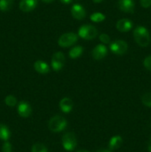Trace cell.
<instances>
[{
	"mask_svg": "<svg viewBox=\"0 0 151 152\" xmlns=\"http://www.w3.org/2000/svg\"><path fill=\"white\" fill-rule=\"evenodd\" d=\"M135 40L141 47H147L150 43V36L145 27L138 26L133 31Z\"/></svg>",
	"mask_w": 151,
	"mask_h": 152,
	"instance_id": "1",
	"label": "cell"
},
{
	"mask_svg": "<svg viewBox=\"0 0 151 152\" xmlns=\"http://www.w3.org/2000/svg\"><path fill=\"white\" fill-rule=\"evenodd\" d=\"M68 126V122L62 116L56 115L52 117L48 123V127L51 132H60L65 130Z\"/></svg>",
	"mask_w": 151,
	"mask_h": 152,
	"instance_id": "2",
	"label": "cell"
},
{
	"mask_svg": "<svg viewBox=\"0 0 151 152\" xmlns=\"http://www.w3.org/2000/svg\"><path fill=\"white\" fill-rule=\"evenodd\" d=\"M78 36L84 39L90 40L96 38L98 34L96 28L93 25H82L78 29Z\"/></svg>",
	"mask_w": 151,
	"mask_h": 152,
	"instance_id": "3",
	"label": "cell"
},
{
	"mask_svg": "<svg viewBox=\"0 0 151 152\" xmlns=\"http://www.w3.org/2000/svg\"><path fill=\"white\" fill-rule=\"evenodd\" d=\"M62 142L63 148L68 151H73L77 145L76 138L75 134L72 132H68L65 134L62 137Z\"/></svg>",
	"mask_w": 151,
	"mask_h": 152,
	"instance_id": "4",
	"label": "cell"
},
{
	"mask_svg": "<svg viewBox=\"0 0 151 152\" xmlns=\"http://www.w3.org/2000/svg\"><path fill=\"white\" fill-rule=\"evenodd\" d=\"M78 40V37L73 32L64 34L59 37L58 44L62 48H68L75 44Z\"/></svg>",
	"mask_w": 151,
	"mask_h": 152,
	"instance_id": "5",
	"label": "cell"
},
{
	"mask_svg": "<svg viewBox=\"0 0 151 152\" xmlns=\"http://www.w3.org/2000/svg\"><path fill=\"white\" fill-rule=\"evenodd\" d=\"M128 45L127 42L123 40H115L110 45V49L113 53L117 55H122L127 52Z\"/></svg>",
	"mask_w": 151,
	"mask_h": 152,
	"instance_id": "6",
	"label": "cell"
},
{
	"mask_svg": "<svg viewBox=\"0 0 151 152\" xmlns=\"http://www.w3.org/2000/svg\"><path fill=\"white\" fill-rule=\"evenodd\" d=\"M65 55L62 52H56L51 59V66L55 71H59L65 65Z\"/></svg>",
	"mask_w": 151,
	"mask_h": 152,
	"instance_id": "7",
	"label": "cell"
},
{
	"mask_svg": "<svg viewBox=\"0 0 151 152\" xmlns=\"http://www.w3.org/2000/svg\"><path fill=\"white\" fill-rule=\"evenodd\" d=\"M107 54V49L103 44L97 45L92 50V56L96 60H100L105 58Z\"/></svg>",
	"mask_w": 151,
	"mask_h": 152,
	"instance_id": "8",
	"label": "cell"
},
{
	"mask_svg": "<svg viewBox=\"0 0 151 152\" xmlns=\"http://www.w3.org/2000/svg\"><path fill=\"white\" fill-rule=\"evenodd\" d=\"M71 14L74 19L81 20V19H84L86 16V12L81 4H75L71 7Z\"/></svg>",
	"mask_w": 151,
	"mask_h": 152,
	"instance_id": "9",
	"label": "cell"
},
{
	"mask_svg": "<svg viewBox=\"0 0 151 152\" xmlns=\"http://www.w3.org/2000/svg\"><path fill=\"white\" fill-rule=\"evenodd\" d=\"M37 4V0H21L19 8L23 12H30L36 8Z\"/></svg>",
	"mask_w": 151,
	"mask_h": 152,
	"instance_id": "10",
	"label": "cell"
},
{
	"mask_svg": "<svg viewBox=\"0 0 151 152\" xmlns=\"http://www.w3.org/2000/svg\"><path fill=\"white\" fill-rule=\"evenodd\" d=\"M118 7L120 10L125 13H133L135 4L133 0H119Z\"/></svg>",
	"mask_w": 151,
	"mask_h": 152,
	"instance_id": "11",
	"label": "cell"
},
{
	"mask_svg": "<svg viewBox=\"0 0 151 152\" xmlns=\"http://www.w3.org/2000/svg\"><path fill=\"white\" fill-rule=\"evenodd\" d=\"M17 109L19 115L22 117H24V118H27V117H29L31 114V112H32L30 105L28 102H24V101L19 102Z\"/></svg>",
	"mask_w": 151,
	"mask_h": 152,
	"instance_id": "12",
	"label": "cell"
},
{
	"mask_svg": "<svg viewBox=\"0 0 151 152\" xmlns=\"http://www.w3.org/2000/svg\"><path fill=\"white\" fill-rule=\"evenodd\" d=\"M116 29L120 32H127L133 28V22L127 19H122L116 22Z\"/></svg>",
	"mask_w": 151,
	"mask_h": 152,
	"instance_id": "13",
	"label": "cell"
},
{
	"mask_svg": "<svg viewBox=\"0 0 151 152\" xmlns=\"http://www.w3.org/2000/svg\"><path fill=\"white\" fill-rule=\"evenodd\" d=\"M73 101L68 97H64L59 102L60 109L64 113H65V114H68V113L70 112L73 109Z\"/></svg>",
	"mask_w": 151,
	"mask_h": 152,
	"instance_id": "14",
	"label": "cell"
},
{
	"mask_svg": "<svg viewBox=\"0 0 151 152\" xmlns=\"http://www.w3.org/2000/svg\"><path fill=\"white\" fill-rule=\"evenodd\" d=\"M34 68H35L36 71H37L39 74H47L50 71V67L47 65L46 62H43V61L38 60L34 63L33 65Z\"/></svg>",
	"mask_w": 151,
	"mask_h": 152,
	"instance_id": "15",
	"label": "cell"
},
{
	"mask_svg": "<svg viewBox=\"0 0 151 152\" xmlns=\"http://www.w3.org/2000/svg\"><path fill=\"white\" fill-rule=\"evenodd\" d=\"M123 143V140L121 136L116 135L114 136L110 140L109 142V148L110 150H115L118 149L121 147V145Z\"/></svg>",
	"mask_w": 151,
	"mask_h": 152,
	"instance_id": "16",
	"label": "cell"
},
{
	"mask_svg": "<svg viewBox=\"0 0 151 152\" xmlns=\"http://www.w3.org/2000/svg\"><path fill=\"white\" fill-rule=\"evenodd\" d=\"M10 137V132L8 128L0 123V140L7 141Z\"/></svg>",
	"mask_w": 151,
	"mask_h": 152,
	"instance_id": "17",
	"label": "cell"
},
{
	"mask_svg": "<svg viewBox=\"0 0 151 152\" xmlns=\"http://www.w3.org/2000/svg\"><path fill=\"white\" fill-rule=\"evenodd\" d=\"M83 53V48L80 45L75 46L69 51V56L71 59H77Z\"/></svg>",
	"mask_w": 151,
	"mask_h": 152,
	"instance_id": "18",
	"label": "cell"
},
{
	"mask_svg": "<svg viewBox=\"0 0 151 152\" xmlns=\"http://www.w3.org/2000/svg\"><path fill=\"white\" fill-rule=\"evenodd\" d=\"M13 4V0H0V10L2 12L8 11Z\"/></svg>",
	"mask_w": 151,
	"mask_h": 152,
	"instance_id": "19",
	"label": "cell"
},
{
	"mask_svg": "<svg viewBox=\"0 0 151 152\" xmlns=\"http://www.w3.org/2000/svg\"><path fill=\"white\" fill-rule=\"evenodd\" d=\"M31 151L32 152H48L47 151V148H46L45 145L42 143H40V142H37L35 143L32 146L31 148Z\"/></svg>",
	"mask_w": 151,
	"mask_h": 152,
	"instance_id": "20",
	"label": "cell"
},
{
	"mask_svg": "<svg viewBox=\"0 0 151 152\" xmlns=\"http://www.w3.org/2000/svg\"><path fill=\"white\" fill-rule=\"evenodd\" d=\"M90 19L93 22H101L105 19V16L102 13H94L90 15Z\"/></svg>",
	"mask_w": 151,
	"mask_h": 152,
	"instance_id": "21",
	"label": "cell"
},
{
	"mask_svg": "<svg viewBox=\"0 0 151 152\" xmlns=\"http://www.w3.org/2000/svg\"><path fill=\"white\" fill-rule=\"evenodd\" d=\"M4 102L9 107H14L17 103L16 98L13 95H8L4 99Z\"/></svg>",
	"mask_w": 151,
	"mask_h": 152,
	"instance_id": "22",
	"label": "cell"
},
{
	"mask_svg": "<svg viewBox=\"0 0 151 152\" xmlns=\"http://www.w3.org/2000/svg\"><path fill=\"white\" fill-rule=\"evenodd\" d=\"M142 102L145 106L151 108V92L146 93L142 96Z\"/></svg>",
	"mask_w": 151,
	"mask_h": 152,
	"instance_id": "23",
	"label": "cell"
},
{
	"mask_svg": "<svg viewBox=\"0 0 151 152\" xmlns=\"http://www.w3.org/2000/svg\"><path fill=\"white\" fill-rule=\"evenodd\" d=\"M144 66L148 71H151V56H147L144 60Z\"/></svg>",
	"mask_w": 151,
	"mask_h": 152,
	"instance_id": "24",
	"label": "cell"
},
{
	"mask_svg": "<svg viewBox=\"0 0 151 152\" xmlns=\"http://www.w3.org/2000/svg\"><path fill=\"white\" fill-rule=\"evenodd\" d=\"M99 39L104 44H108L110 42V37L106 34H102L99 36Z\"/></svg>",
	"mask_w": 151,
	"mask_h": 152,
	"instance_id": "25",
	"label": "cell"
},
{
	"mask_svg": "<svg viewBox=\"0 0 151 152\" xmlns=\"http://www.w3.org/2000/svg\"><path fill=\"white\" fill-rule=\"evenodd\" d=\"M1 150H2V152H12V145L10 142L5 141L2 145Z\"/></svg>",
	"mask_w": 151,
	"mask_h": 152,
	"instance_id": "26",
	"label": "cell"
},
{
	"mask_svg": "<svg viewBox=\"0 0 151 152\" xmlns=\"http://www.w3.org/2000/svg\"><path fill=\"white\" fill-rule=\"evenodd\" d=\"M141 5L144 8H147L151 6V0H140Z\"/></svg>",
	"mask_w": 151,
	"mask_h": 152,
	"instance_id": "27",
	"label": "cell"
},
{
	"mask_svg": "<svg viewBox=\"0 0 151 152\" xmlns=\"http://www.w3.org/2000/svg\"><path fill=\"white\" fill-rule=\"evenodd\" d=\"M59 1H60L62 3H63V4H70V3L72 2L73 0H59Z\"/></svg>",
	"mask_w": 151,
	"mask_h": 152,
	"instance_id": "28",
	"label": "cell"
},
{
	"mask_svg": "<svg viewBox=\"0 0 151 152\" xmlns=\"http://www.w3.org/2000/svg\"><path fill=\"white\" fill-rule=\"evenodd\" d=\"M148 151H149V152H151V139L150 140L149 143H148Z\"/></svg>",
	"mask_w": 151,
	"mask_h": 152,
	"instance_id": "29",
	"label": "cell"
},
{
	"mask_svg": "<svg viewBox=\"0 0 151 152\" xmlns=\"http://www.w3.org/2000/svg\"><path fill=\"white\" fill-rule=\"evenodd\" d=\"M96 152H111L110 150H107V149H101V150H99V151H97Z\"/></svg>",
	"mask_w": 151,
	"mask_h": 152,
	"instance_id": "30",
	"label": "cell"
},
{
	"mask_svg": "<svg viewBox=\"0 0 151 152\" xmlns=\"http://www.w3.org/2000/svg\"><path fill=\"white\" fill-rule=\"evenodd\" d=\"M41 1H43L44 2H46V3H50V2H53L54 0H41Z\"/></svg>",
	"mask_w": 151,
	"mask_h": 152,
	"instance_id": "31",
	"label": "cell"
},
{
	"mask_svg": "<svg viewBox=\"0 0 151 152\" xmlns=\"http://www.w3.org/2000/svg\"><path fill=\"white\" fill-rule=\"evenodd\" d=\"M93 2H95V3H100V2H102L103 0H93Z\"/></svg>",
	"mask_w": 151,
	"mask_h": 152,
	"instance_id": "32",
	"label": "cell"
},
{
	"mask_svg": "<svg viewBox=\"0 0 151 152\" xmlns=\"http://www.w3.org/2000/svg\"><path fill=\"white\" fill-rule=\"evenodd\" d=\"M76 152H89L88 151H86V150H79V151H76Z\"/></svg>",
	"mask_w": 151,
	"mask_h": 152,
	"instance_id": "33",
	"label": "cell"
}]
</instances>
